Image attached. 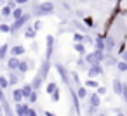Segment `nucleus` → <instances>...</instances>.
I'll return each instance as SVG.
<instances>
[{"label":"nucleus","instance_id":"nucleus-1","mask_svg":"<svg viewBox=\"0 0 127 116\" xmlns=\"http://www.w3.org/2000/svg\"><path fill=\"white\" fill-rule=\"evenodd\" d=\"M28 21H32V12H25L19 19H14V21H12V24H11V33H9V35H12V37H14L21 28H25V26L28 24Z\"/></svg>","mask_w":127,"mask_h":116},{"label":"nucleus","instance_id":"nucleus-2","mask_svg":"<svg viewBox=\"0 0 127 116\" xmlns=\"http://www.w3.org/2000/svg\"><path fill=\"white\" fill-rule=\"evenodd\" d=\"M104 54L103 50H92V52H87L84 57H85V62L91 66V64H103V59H104Z\"/></svg>","mask_w":127,"mask_h":116},{"label":"nucleus","instance_id":"nucleus-3","mask_svg":"<svg viewBox=\"0 0 127 116\" xmlns=\"http://www.w3.org/2000/svg\"><path fill=\"white\" fill-rule=\"evenodd\" d=\"M54 68H56V71H58V75H59V78H61L63 85H66V87L73 85V83H71V78H70V71L66 69V66H63L61 62H56V64H54Z\"/></svg>","mask_w":127,"mask_h":116},{"label":"nucleus","instance_id":"nucleus-4","mask_svg":"<svg viewBox=\"0 0 127 116\" xmlns=\"http://www.w3.org/2000/svg\"><path fill=\"white\" fill-rule=\"evenodd\" d=\"M54 12H56V4H54V2L47 0V2H42V4H40V14H42V18L52 16Z\"/></svg>","mask_w":127,"mask_h":116},{"label":"nucleus","instance_id":"nucleus-5","mask_svg":"<svg viewBox=\"0 0 127 116\" xmlns=\"http://www.w3.org/2000/svg\"><path fill=\"white\" fill-rule=\"evenodd\" d=\"M54 49H56V40H54L52 35H47L45 37V59H51L52 57Z\"/></svg>","mask_w":127,"mask_h":116},{"label":"nucleus","instance_id":"nucleus-6","mask_svg":"<svg viewBox=\"0 0 127 116\" xmlns=\"http://www.w3.org/2000/svg\"><path fill=\"white\" fill-rule=\"evenodd\" d=\"M103 75H104L103 64H91L87 68V76L89 78H97V76H103Z\"/></svg>","mask_w":127,"mask_h":116},{"label":"nucleus","instance_id":"nucleus-7","mask_svg":"<svg viewBox=\"0 0 127 116\" xmlns=\"http://www.w3.org/2000/svg\"><path fill=\"white\" fill-rule=\"evenodd\" d=\"M14 104H16L14 106V114L16 116H26L30 104H23V102H14Z\"/></svg>","mask_w":127,"mask_h":116},{"label":"nucleus","instance_id":"nucleus-8","mask_svg":"<svg viewBox=\"0 0 127 116\" xmlns=\"http://www.w3.org/2000/svg\"><path fill=\"white\" fill-rule=\"evenodd\" d=\"M94 50H106V45H104V35H96V38H94Z\"/></svg>","mask_w":127,"mask_h":116},{"label":"nucleus","instance_id":"nucleus-9","mask_svg":"<svg viewBox=\"0 0 127 116\" xmlns=\"http://www.w3.org/2000/svg\"><path fill=\"white\" fill-rule=\"evenodd\" d=\"M117 43H118V40H115L113 37H108V35H104V45H106V50L104 52H113V49L117 47Z\"/></svg>","mask_w":127,"mask_h":116},{"label":"nucleus","instance_id":"nucleus-10","mask_svg":"<svg viewBox=\"0 0 127 116\" xmlns=\"http://www.w3.org/2000/svg\"><path fill=\"white\" fill-rule=\"evenodd\" d=\"M117 62H118V57H115L113 54H110V52H106L104 54V59H103V64L106 66V68H111V66H117Z\"/></svg>","mask_w":127,"mask_h":116},{"label":"nucleus","instance_id":"nucleus-11","mask_svg":"<svg viewBox=\"0 0 127 116\" xmlns=\"http://www.w3.org/2000/svg\"><path fill=\"white\" fill-rule=\"evenodd\" d=\"M19 57H14V56H11L7 61H5V66H7V69L9 71H18V66H19Z\"/></svg>","mask_w":127,"mask_h":116},{"label":"nucleus","instance_id":"nucleus-12","mask_svg":"<svg viewBox=\"0 0 127 116\" xmlns=\"http://www.w3.org/2000/svg\"><path fill=\"white\" fill-rule=\"evenodd\" d=\"M7 78H9V85H11V87H16V85L19 83V80L23 78V75H19L18 71H9Z\"/></svg>","mask_w":127,"mask_h":116},{"label":"nucleus","instance_id":"nucleus-13","mask_svg":"<svg viewBox=\"0 0 127 116\" xmlns=\"http://www.w3.org/2000/svg\"><path fill=\"white\" fill-rule=\"evenodd\" d=\"M25 52H26V49H25L23 45H19V43H18V45H12V47L9 49V54L14 56V57H21Z\"/></svg>","mask_w":127,"mask_h":116},{"label":"nucleus","instance_id":"nucleus-14","mask_svg":"<svg viewBox=\"0 0 127 116\" xmlns=\"http://www.w3.org/2000/svg\"><path fill=\"white\" fill-rule=\"evenodd\" d=\"M26 40H35L37 38V31H35V28L32 26V24H26L25 26V35H23Z\"/></svg>","mask_w":127,"mask_h":116},{"label":"nucleus","instance_id":"nucleus-15","mask_svg":"<svg viewBox=\"0 0 127 116\" xmlns=\"http://www.w3.org/2000/svg\"><path fill=\"white\" fill-rule=\"evenodd\" d=\"M87 102L91 104V106H94V107H99L101 106V95L99 94H89V97H87Z\"/></svg>","mask_w":127,"mask_h":116},{"label":"nucleus","instance_id":"nucleus-16","mask_svg":"<svg viewBox=\"0 0 127 116\" xmlns=\"http://www.w3.org/2000/svg\"><path fill=\"white\" fill-rule=\"evenodd\" d=\"M71 26H73V28H75L77 31L84 33V35H85V33L89 31V28H87V26H85V24H84L82 21H78V19H71Z\"/></svg>","mask_w":127,"mask_h":116},{"label":"nucleus","instance_id":"nucleus-17","mask_svg":"<svg viewBox=\"0 0 127 116\" xmlns=\"http://www.w3.org/2000/svg\"><path fill=\"white\" fill-rule=\"evenodd\" d=\"M75 90H77V95H78L80 100H85V99L89 97V92H87V87H85V85H78Z\"/></svg>","mask_w":127,"mask_h":116},{"label":"nucleus","instance_id":"nucleus-18","mask_svg":"<svg viewBox=\"0 0 127 116\" xmlns=\"http://www.w3.org/2000/svg\"><path fill=\"white\" fill-rule=\"evenodd\" d=\"M122 88H124V81L118 80V78H115L113 80V94L115 95H122Z\"/></svg>","mask_w":127,"mask_h":116},{"label":"nucleus","instance_id":"nucleus-19","mask_svg":"<svg viewBox=\"0 0 127 116\" xmlns=\"http://www.w3.org/2000/svg\"><path fill=\"white\" fill-rule=\"evenodd\" d=\"M30 71V66H28V59H23L19 61V66H18V73L19 75H26Z\"/></svg>","mask_w":127,"mask_h":116},{"label":"nucleus","instance_id":"nucleus-20","mask_svg":"<svg viewBox=\"0 0 127 116\" xmlns=\"http://www.w3.org/2000/svg\"><path fill=\"white\" fill-rule=\"evenodd\" d=\"M12 99H14V102H23V100H25L23 90H21V88H16V87H14V90H12Z\"/></svg>","mask_w":127,"mask_h":116},{"label":"nucleus","instance_id":"nucleus-21","mask_svg":"<svg viewBox=\"0 0 127 116\" xmlns=\"http://www.w3.org/2000/svg\"><path fill=\"white\" fill-rule=\"evenodd\" d=\"M73 49L78 52V56H85V54H87V50H85V43H84V42H75V43H73Z\"/></svg>","mask_w":127,"mask_h":116},{"label":"nucleus","instance_id":"nucleus-22","mask_svg":"<svg viewBox=\"0 0 127 116\" xmlns=\"http://www.w3.org/2000/svg\"><path fill=\"white\" fill-rule=\"evenodd\" d=\"M12 16V9L9 5H2V9H0V18H4V19H9Z\"/></svg>","mask_w":127,"mask_h":116},{"label":"nucleus","instance_id":"nucleus-23","mask_svg":"<svg viewBox=\"0 0 127 116\" xmlns=\"http://www.w3.org/2000/svg\"><path fill=\"white\" fill-rule=\"evenodd\" d=\"M9 49H11V45H9V43H4V45H0V61H5V59H7Z\"/></svg>","mask_w":127,"mask_h":116},{"label":"nucleus","instance_id":"nucleus-24","mask_svg":"<svg viewBox=\"0 0 127 116\" xmlns=\"http://www.w3.org/2000/svg\"><path fill=\"white\" fill-rule=\"evenodd\" d=\"M23 14H25V9H23V5H18V7L12 11V16H11V18H12V21H14V19H19Z\"/></svg>","mask_w":127,"mask_h":116},{"label":"nucleus","instance_id":"nucleus-25","mask_svg":"<svg viewBox=\"0 0 127 116\" xmlns=\"http://www.w3.org/2000/svg\"><path fill=\"white\" fill-rule=\"evenodd\" d=\"M21 90H23V95H25V99H28V97H30V94H32L35 88L32 87V83H25V85L21 87Z\"/></svg>","mask_w":127,"mask_h":116},{"label":"nucleus","instance_id":"nucleus-26","mask_svg":"<svg viewBox=\"0 0 127 116\" xmlns=\"http://www.w3.org/2000/svg\"><path fill=\"white\" fill-rule=\"evenodd\" d=\"M99 107H94V106H91L89 102H87V107H85V116H96L99 111H97Z\"/></svg>","mask_w":127,"mask_h":116},{"label":"nucleus","instance_id":"nucleus-27","mask_svg":"<svg viewBox=\"0 0 127 116\" xmlns=\"http://www.w3.org/2000/svg\"><path fill=\"white\" fill-rule=\"evenodd\" d=\"M82 23L91 30V28H94L96 26V23H94V18H91V16H84V19H82Z\"/></svg>","mask_w":127,"mask_h":116},{"label":"nucleus","instance_id":"nucleus-28","mask_svg":"<svg viewBox=\"0 0 127 116\" xmlns=\"http://www.w3.org/2000/svg\"><path fill=\"white\" fill-rule=\"evenodd\" d=\"M75 64H77L78 69H85V68H89V64L85 62V57H84V56H80V57L75 61Z\"/></svg>","mask_w":127,"mask_h":116},{"label":"nucleus","instance_id":"nucleus-29","mask_svg":"<svg viewBox=\"0 0 127 116\" xmlns=\"http://www.w3.org/2000/svg\"><path fill=\"white\" fill-rule=\"evenodd\" d=\"M84 85H85V87H87V88H94V90H96V88H97V87H99V83H97V81H96V78H87V80H85V83H84Z\"/></svg>","mask_w":127,"mask_h":116},{"label":"nucleus","instance_id":"nucleus-30","mask_svg":"<svg viewBox=\"0 0 127 116\" xmlns=\"http://www.w3.org/2000/svg\"><path fill=\"white\" fill-rule=\"evenodd\" d=\"M11 85H9V78L7 76H4V75H0V88L2 90H7Z\"/></svg>","mask_w":127,"mask_h":116},{"label":"nucleus","instance_id":"nucleus-31","mask_svg":"<svg viewBox=\"0 0 127 116\" xmlns=\"http://www.w3.org/2000/svg\"><path fill=\"white\" fill-rule=\"evenodd\" d=\"M70 76H71V83H73L75 87L82 85V83H80V76H78V73H77V71H70Z\"/></svg>","mask_w":127,"mask_h":116},{"label":"nucleus","instance_id":"nucleus-32","mask_svg":"<svg viewBox=\"0 0 127 116\" xmlns=\"http://www.w3.org/2000/svg\"><path fill=\"white\" fill-rule=\"evenodd\" d=\"M58 88H59V87H58V83H56V81H49V83H47V87H45V92L51 95V94H52V92H56Z\"/></svg>","mask_w":127,"mask_h":116},{"label":"nucleus","instance_id":"nucleus-33","mask_svg":"<svg viewBox=\"0 0 127 116\" xmlns=\"http://www.w3.org/2000/svg\"><path fill=\"white\" fill-rule=\"evenodd\" d=\"M117 69H118V73H127V62L125 61H122V59H118V62H117V66H115Z\"/></svg>","mask_w":127,"mask_h":116},{"label":"nucleus","instance_id":"nucleus-34","mask_svg":"<svg viewBox=\"0 0 127 116\" xmlns=\"http://www.w3.org/2000/svg\"><path fill=\"white\" fill-rule=\"evenodd\" d=\"M26 100H28V104H37V100H38V90H33Z\"/></svg>","mask_w":127,"mask_h":116},{"label":"nucleus","instance_id":"nucleus-35","mask_svg":"<svg viewBox=\"0 0 127 116\" xmlns=\"http://www.w3.org/2000/svg\"><path fill=\"white\" fill-rule=\"evenodd\" d=\"M0 31H2V33H11V24L2 21V23H0Z\"/></svg>","mask_w":127,"mask_h":116},{"label":"nucleus","instance_id":"nucleus-36","mask_svg":"<svg viewBox=\"0 0 127 116\" xmlns=\"http://www.w3.org/2000/svg\"><path fill=\"white\" fill-rule=\"evenodd\" d=\"M71 35H73V42H84V33H80V31H73Z\"/></svg>","mask_w":127,"mask_h":116},{"label":"nucleus","instance_id":"nucleus-37","mask_svg":"<svg viewBox=\"0 0 127 116\" xmlns=\"http://www.w3.org/2000/svg\"><path fill=\"white\" fill-rule=\"evenodd\" d=\"M59 99H61V92H59V88H58L56 92L51 94V100H52V102H59Z\"/></svg>","mask_w":127,"mask_h":116},{"label":"nucleus","instance_id":"nucleus-38","mask_svg":"<svg viewBox=\"0 0 127 116\" xmlns=\"http://www.w3.org/2000/svg\"><path fill=\"white\" fill-rule=\"evenodd\" d=\"M42 24H44V23H42V19H40V18H38V19H37V21H35V23H33V24H32V26H33V28H35V31H37V33H38V31H40V30H42Z\"/></svg>","mask_w":127,"mask_h":116},{"label":"nucleus","instance_id":"nucleus-39","mask_svg":"<svg viewBox=\"0 0 127 116\" xmlns=\"http://www.w3.org/2000/svg\"><path fill=\"white\" fill-rule=\"evenodd\" d=\"M84 43H85V45H94V38L85 33V35H84Z\"/></svg>","mask_w":127,"mask_h":116},{"label":"nucleus","instance_id":"nucleus-40","mask_svg":"<svg viewBox=\"0 0 127 116\" xmlns=\"http://www.w3.org/2000/svg\"><path fill=\"white\" fill-rule=\"evenodd\" d=\"M106 92H108V88H106V87H103V85H99V87L96 88V94H99L101 97H103V95H106Z\"/></svg>","mask_w":127,"mask_h":116},{"label":"nucleus","instance_id":"nucleus-41","mask_svg":"<svg viewBox=\"0 0 127 116\" xmlns=\"http://www.w3.org/2000/svg\"><path fill=\"white\" fill-rule=\"evenodd\" d=\"M122 99H124V102L127 104V83H124V88H122V95H120Z\"/></svg>","mask_w":127,"mask_h":116},{"label":"nucleus","instance_id":"nucleus-42","mask_svg":"<svg viewBox=\"0 0 127 116\" xmlns=\"http://www.w3.org/2000/svg\"><path fill=\"white\" fill-rule=\"evenodd\" d=\"M5 5H9V7L14 11V9L18 7V2H16V0H7V4H5Z\"/></svg>","mask_w":127,"mask_h":116},{"label":"nucleus","instance_id":"nucleus-43","mask_svg":"<svg viewBox=\"0 0 127 116\" xmlns=\"http://www.w3.org/2000/svg\"><path fill=\"white\" fill-rule=\"evenodd\" d=\"M30 49H32L33 52H38V43H37L35 40H32V45H30Z\"/></svg>","mask_w":127,"mask_h":116},{"label":"nucleus","instance_id":"nucleus-44","mask_svg":"<svg viewBox=\"0 0 127 116\" xmlns=\"http://www.w3.org/2000/svg\"><path fill=\"white\" fill-rule=\"evenodd\" d=\"M113 113H115L117 116H127V114H125L122 109H118V107H113Z\"/></svg>","mask_w":127,"mask_h":116},{"label":"nucleus","instance_id":"nucleus-45","mask_svg":"<svg viewBox=\"0 0 127 116\" xmlns=\"http://www.w3.org/2000/svg\"><path fill=\"white\" fill-rule=\"evenodd\" d=\"M26 116H38V114H37V111H35L33 107H28V113H26Z\"/></svg>","mask_w":127,"mask_h":116},{"label":"nucleus","instance_id":"nucleus-46","mask_svg":"<svg viewBox=\"0 0 127 116\" xmlns=\"http://www.w3.org/2000/svg\"><path fill=\"white\" fill-rule=\"evenodd\" d=\"M120 59H122V61H125V62H127V49H125V50H124V52H120Z\"/></svg>","mask_w":127,"mask_h":116},{"label":"nucleus","instance_id":"nucleus-47","mask_svg":"<svg viewBox=\"0 0 127 116\" xmlns=\"http://www.w3.org/2000/svg\"><path fill=\"white\" fill-rule=\"evenodd\" d=\"M16 2H18V5H26V4L32 2V0H16Z\"/></svg>","mask_w":127,"mask_h":116},{"label":"nucleus","instance_id":"nucleus-48","mask_svg":"<svg viewBox=\"0 0 127 116\" xmlns=\"http://www.w3.org/2000/svg\"><path fill=\"white\" fill-rule=\"evenodd\" d=\"M75 16H78V18H82V19H84V16H85V14H84V11L77 9V11H75Z\"/></svg>","mask_w":127,"mask_h":116},{"label":"nucleus","instance_id":"nucleus-49","mask_svg":"<svg viewBox=\"0 0 127 116\" xmlns=\"http://www.w3.org/2000/svg\"><path fill=\"white\" fill-rule=\"evenodd\" d=\"M28 66H30V69H33L35 68V61L33 59H28Z\"/></svg>","mask_w":127,"mask_h":116},{"label":"nucleus","instance_id":"nucleus-50","mask_svg":"<svg viewBox=\"0 0 127 116\" xmlns=\"http://www.w3.org/2000/svg\"><path fill=\"white\" fill-rule=\"evenodd\" d=\"M4 99H5V94H4V90H2V88H0V102H2Z\"/></svg>","mask_w":127,"mask_h":116},{"label":"nucleus","instance_id":"nucleus-51","mask_svg":"<svg viewBox=\"0 0 127 116\" xmlns=\"http://www.w3.org/2000/svg\"><path fill=\"white\" fill-rule=\"evenodd\" d=\"M44 116H58V114H54V113H51V111H44Z\"/></svg>","mask_w":127,"mask_h":116},{"label":"nucleus","instance_id":"nucleus-52","mask_svg":"<svg viewBox=\"0 0 127 116\" xmlns=\"http://www.w3.org/2000/svg\"><path fill=\"white\" fill-rule=\"evenodd\" d=\"M0 116H5V111H4V107H2V104H0Z\"/></svg>","mask_w":127,"mask_h":116},{"label":"nucleus","instance_id":"nucleus-53","mask_svg":"<svg viewBox=\"0 0 127 116\" xmlns=\"http://www.w3.org/2000/svg\"><path fill=\"white\" fill-rule=\"evenodd\" d=\"M96 116H106V113H97Z\"/></svg>","mask_w":127,"mask_h":116},{"label":"nucleus","instance_id":"nucleus-54","mask_svg":"<svg viewBox=\"0 0 127 116\" xmlns=\"http://www.w3.org/2000/svg\"><path fill=\"white\" fill-rule=\"evenodd\" d=\"M124 42H125V45H127V37H125V40H124Z\"/></svg>","mask_w":127,"mask_h":116},{"label":"nucleus","instance_id":"nucleus-55","mask_svg":"<svg viewBox=\"0 0 127 116\" xmlns=\"http://www.w3.org/2000/svg\"><path fill=\"white\" fill-rule=\"evenodd\" d=\"M78 2H87V0H78Z\"/></svg>","mask_w":127,"mask_h":116}]
</instances>
